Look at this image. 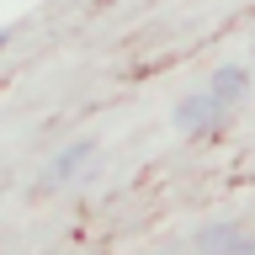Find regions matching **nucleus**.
Masks as SVG:
<instances>
[{
	"label": "nucleus",
	"instance_id": "f03ea898",
	"mask_svg": "<svg viewBox=\"0 0 255 255\" xmlns=\"http://www.w3.org/2000/svg\"><path fill=\"white\" fill-rule=\"evenodd\" d=\"M91 154H96V143H91V138H75L69 149H59V154L48 159V170H43V181H37V186L53 191V186H64V181H75L80 165H91Z\"/></svg>",
	"mask_w": 255,
	"mask_h": 255
},
{
	"label": "nucleus",
	"instance_id": "7ed1b4c3",
	"mask_svg": "<svg viewBox=\"0 0 255 255\" xmlns=\"http://www.w3.org/2000/svg\"><path fill=\"white\" fill-rule=\"evenodd\" d=\"M245 91H250V69H245V64H218V69L207 75V96H213L218 107H229V112L245 101Z\"/></svg>",
	"mask_w": 255,
	"mask_h": 255
},
{
	"label": "nucleus",
	"instance_id": "f257e3e1",
	"mask_svg": "<svg viewBox=\"0 0 255 255\" xmlns=\"http://www.w3.org/2000/svg\"><path fill=\"white\" fill-rule=\"evenodd\" d=\"M223 117H229V107H218V101L207 96V85H202V91H191V96H181V101L170 107V128H175V133H186V138L213 133Z\"/></svg>",
	"mask_w": 255,
	"mask_h": 255
},
{
	"label": "nucleus",
	"instance_id": "20e7f679",
	"mask_svg": "<svg viewBox=\"0 0 255 255\" xmlns=\"http://www.w3.org/2000/svg\"><path fill=\"white\" fill-rule=\"evenodd\" d=\"M5 43H11V32H5V27H0V48H5Z\"/></svg>",
	"mask_w": 255,
	"mask_h": 255
}]
</instances>
